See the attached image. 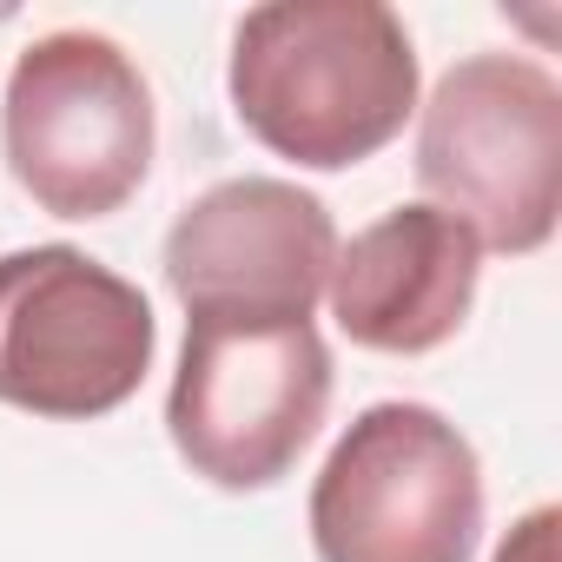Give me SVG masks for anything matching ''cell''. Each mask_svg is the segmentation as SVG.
<instances>
[{
	"label": "cell",
	"instance_id": "obj_1",
	"mask_svg": "<svg viewBox=\"0 0 562 562\" xmlns=\"http://www.w3.org/2000/svg\"><path fill=\"white\" fill-rule=\"evenodd\" d=\"M417 41L384 0H271L232 34L238 126L305 172L378 159L417 113Z\"/></svg>",
	"mask_w": 562,
	"mask_h": 562
},
{
	"label": "cell",
	"instance_id": "obj_2",
	"mask_svg": "<svg viewBox=\"0 0 562 562\" xmlns=\"http://www.w3.org/2000/svg\"><path fill=\"white\" fill-rule=\"evenodd\" d=\"M331 411V345L312 318L186 312L166 437L212 490H271L299 470Z\"/></svg>",
	"mask_w": 562,
	"mask_h": 562
},
{
	"label": "cell",
	"instance_id": "obj_3",
	"mask_svg": "<svg viewBox=\"0 0 562 562\" xmlns=\"http://www.w3.org/2000/svg\"><path fill=\"white\" fill-rule=\"evenodd\" d=\"M417 186L483 251H542L562 218L555 74L522 54L457 60L417 106Z\"/></svg>",
	"mask_w": 562,
	"mask_h": 562
},
{
	"label": "cell",
	"instance_id": "obj_4",
	"mask_svg": "<svg viewBox=\"0 0 562 562\" xmlns=\"http://www.w3.org/2000/svg\"><path fill=\"white\" fill-rule=\"evenodd\" d=\"M0 153L47 218H113L159 153V106L139 60L93 27L41 34L0 93Z\"/></svg>",
	"mask_w": 562,
	"mask_h": 562
},
{
	"label": "cell",
	"instance_id": "obj_5",
	"mask_svg": "<svg viewBox=\"0 0 562 562\" xmlns=\"http://www.w3.org/2000/svg\"><path fill=\"white\" fill-rule=\"evenodd\" d=\"M305 522L318 562H476V443L437 404L384 397L358 411L318 463Z\"/></svg>",
	"mask_w": 562,
	"mask_h": 562
},
{
	"label": "cell",
	"instance_id": "obj_6",
	"mask_svg": "<svg viewBox=\"0 0 562 562\" xmlns=\"http://www.w3.org/2000/svg\"><path fill=\"white\" fill-rule=\"evenodd\" d=\"M159 351V318L133 278L80 245L0 251V404L93 424L120 411Z\"/></svg>",
	"mask_w": 562,
	"mask_h": 562
},
{
	"label": "cell",
	"instance_id": "obj_7",
	"mask_svg": "<svg viewBox=\"0 0 562 562\" xmlns=\"http://www.w3.org/2000/svg\"><path fill=\"white\" fill-rule=\"evenodd\" d=\"M338 258V225L299 179H218L179 205L159 265L186 312H278L312 318Z\"/></svg>",
	"mask_w": 562,
	"mask_h": 562
},
{
	"label": "cell",
	"instance_id": "obj_8",
	"mask_svg": "<svg viewBox=\"0 0 562 562\" xmlns=\"http://www.w3.org/2000/svg\"><path fill=\"white\" fill-rule=\"evenodd\" d=\"M476 278H483V245L470 238V225H457L430 199H411L351 232V245H338L325 299L358 351L424 358L463 331L476 305Z\"/></svg>",
	"mask_w": 562,
	"mask_h": 562
},
{
	"label": "cell",
	"instance_id": "obj_9",
	"mask_svg": "<svg viewBox=\"0 0 562 562\" xmlns=\"http://www.w3.org/2000/svg\"><path fill=\"white\" fill-rule=\"evenodd\" d=\"M555 542H562V509H555V503H536V509H529L503 542H496V555H490V562H562V549H555Z\"/></svg>",
	"mask_w": 562,
	"mask_h": 562
}]
</instances>
